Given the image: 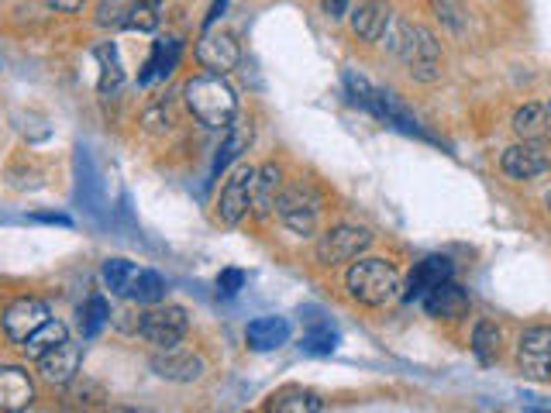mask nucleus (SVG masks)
<instances>
[{
    "instance_id": "nucleus-1",
    "label": "nucleus",
    "mask_w": 551,
    "mask_h": 413,
    "mask_svg": "<svg viewBox=\"0 0 551 413\" xmlns=\"http://www.w3.org/2000/svg\"><path fill=\"white\" fill-rule=\"evenodd\" d=\"M183 97L190 114L204 124V128L224 131L238 118V97L235 90L224 83V76H211V73L193 76V80H186Z\"/></svg>"
},
{
    "instance_id": "nucleus-2",
    "label": "nucleus",
    "mask_w": 551,
    "mask_h": 413,
    "mask_svg": "<svg viewBox=\"0 0 551 413\" xmlns=\"http://www.w3.org/2000/svg\"><path fill=\"white\" fill-rule=\"evenodd\" d=\"M345 286L352 293V300H359L362 307H386L397 296H403L400 272L393 262L386 259H362L348 269Z\"/></svg>"
},
{
    "instance_id": "nucleus-3",
    "label": "nucleus",
    "mask_w": 551,
    "mask_h": 413,
    "mask_svg": "<svg viewBox=\"0 0 551 413\" xmlns=\"http://www.w3.org/2000/svg\"><path fill=\"white\" fill-rule=\"evenodd\" d=\"M397 56L407 62L410 76L421 83H434L441 80V66H445V56H441V45L438 38L431 35L424 25H400V35L393 42Z\"/></svg>"
},
{
    "instance_id": "nucleus-4",
    "label": "nucleus",
    "mask_w": 551,
    "mask_h": 413,
    "mask_svg": "<svg viewBox=\"0 0 551 413\" xmlns=\"http://www.w3.org/2000/svg\"><path fill=\"white\" fill-rule=\"evenodd\" d=\"M186 331H190V314L183 307H173V303H166V307L159 303V307L145 310L142 321H138V334L159 352H173L186 338Z\"/></svg>"
},
{
    "instance_id": "nucleus-5",
    "label": "nucleus",
    "mask_w": 551,
    "mask_h": 413,
    "mask_svg": "<svg viewBox=\"0 0 551 413\" xmlns=\"http://www.w3.org/2000/svg\"><path fill=\"white\" fill-rule=\"evenodd\" d=\"M369 245H372V235L366 228H359V224H335V228L317 238L314 255L321 266H345V262L359 259Z\"/></svg>"
},
{
    "instance_id": "nucleus-6",
    "label": "nucleus",
    "mask_w": 551,
    "mask_h": 413,
    "mask_svg": "<svg viewBox=\"0 0 551 413\" xmlns=\"http://www.w3.org/2000/svg\"><path fill=\"white\" fill-rule=\"evenodd\" d=\"M255 173L252 166H238L228 176V183L221 186V197H217V221L224 228H238L252 210V193H255Z\"/></svg>"
},
{
    "instance_id": "nucleus-7",
    "label": "nucleus",
    "mask_w": 551,
    "mask_h": 413,
    "mask_svg": "<svg viewBox=\"0 0 551 413\" xmlns=\"http://www.w3.org/2000/svg\"><path fill=\"white\" fill-rule=\"evenodd\" d=\"M517 369L524 379L534 383H548L551 379V327L531 324L524 327L521 341H517Z\"/></svg>"
},
{
    "instance_id": "nucleus-8",
    "label": "nucleus",
    "mask_w": 551,
    "mask_h": 413,
    "mask_svg": "<svg viewBox=\"0 0 551 413\" xmlns=\"http://www.w3.org/2000/svg\"><path fill=\"white\" fill-rule=\"evenodd\" d=\"M276 214L293 235H314L317 231V221H321V197H317L310 186H290L283 190L276 204Z\"/></svg>"
},
{
    "instance_id": "nucleus-9",
    "label": "nucleus",
    "mask_w": 551,
    "mask_h": 413,
    "mask_svg": "<svg viewBox=\"0 0 551 413\" xmlns=\"http://www.w3.org/2000/svg\"><path fill=\"white\" fill-rule=\"evenodd\" d=\"M197 62L211 76H228L242 62V45L231 31H204L197 42Z\"/></svg>"
},
{
    "instance_id": "nucleus-10",
    "label": "nucleus",
    "mask_w": 551,
    "mask_h": 413,
    "mask_svg": "<svg viewBox=\"0 0 551 413\" xmlns=\"http://www.w3.org/2000/svg\"><path fill=\"white\" fill-rule=\"evenodd\" d=\"M45 321H52L49 303L38 300V296H18V300L4 310V334L11 341H18V345H25Z\"/></svg>"
},
{
    "instance_id": "nucleus-11",
    "label": "nucleus",
    "mask_w": 551,
    "mask_h": 413,
    "mask_svg": "<svg viewBox=\"0 0 551 413\" xmlns=\"http://www.w3.org/2000/svg\"><path fill=\"white\" fill-rule=\"evenodd\" d=\"M500 169H503V176L514 179V183H531V179L545 176L551 169V155L541 148V142L510 145L500 159Z\"/></svg>"
},
{
    "instance_id": "nucleus-12",
    "label": "nucleus",
    "mask_w": 551,
    "mask_h": 413,
    "mask_svg": "<svg viewBox=\"0 0 551 413\" xmlns=\"http://www.w3.org/2000/svg\"><path fill=\"white\" fill-rule=\"evenodd\" d=\"M448 279H455V266L452 259H445V255H428V259H421L414 269H410L407 276V290H403V300H424L434 286L448 283Z\"/></svg>"
},
{
    "instance_id": "nucleus-13",
    "label": "nucleus",
    "mask_w": 551,
    "mask_h": 413,
    "mask_svg": "<svg viewBox=\"0 0 551 413\" xmlns=\"http://www.w3.org/2000/svg\"><path fill=\"white\" fill-rule=\"evenodd\" d=\"M80 362H83V348L76 341H62L59 348H52L49 355L38 358V372H42L45 383L52 386H69L80 372Z\"/></svg>"
},
{
    "instance_id": "nucleus-14",
    "label": "nucleus",
    "mask_w": 551,
    "mask_h": 413,
    "mask_svg": "<svg viewBox=\"0 0 551 413\" xmlns=\"http://www.w3.org/2000/svg\"><path fill=\"white\" fill-rule=\"evenodd\" d=\"M35 403V383L21 365L0 369V413H25Z\"/></svg>"
},
{
    "instance_id": "nucleus-15",
    "label": "nucleus",
    "mask_w": 551,
    "mask_h": 413,
    "mask_svg": "<svg viewBox=\"0 0 551 413\" xmlns=\"http://www.w3.org/2000/svg\"><path fill=\"white\" fill-rule=\"evenodd\" d=\"M421 303L438 321H459V317H465V310H469V293H465L455 279H448V283L434 286Z\"/></svg>"
},
{
    "instance_id": "nucleus-16",
    "label": "nucleus",
    "mask_w": 551,
    "mask_h": 413,
    "mask_svg": "<svg viewBox=\"0 0 551 413\" xmlns=\"http://www.w3.org/2000/svg\"><path fill=\"white\" fill-rule=\"evenodd\" d=\"M390 18H393V7L390 0H362L359 11L352 14V31L355 38L362 42H379L390 28Z\"/></svg>"
},
{
    "instance_id": "nucleus-17",
    "label": "nucleus",
    "mask_w": 551,
    "mask_h": 413,
    "mask_svg": "<svg viewBox=\"0 0 551 413\" xmlns=\"http://www.w3.org/2000/svg\"><path fill=\"white\" fill-rule=\"evenodd\" d=\"M279 197H283V169L276 162H266V166L255 173V193H252V214L259 221H266L276 210Z\"/></svg>"
},
{
    "instance_id": "nucleus-18",
    "label": "nucleus",
    "mask_w": 551,
    "mask_h": 413,
    "mask_svg": "<svg viewBox=\"0 0 551 413\" xmlns=\"http://www.w3.org/2000/svg\"><path fill=\"white\" fill-rule=\"evenodd\" d=\"M293 327L286 317H255L245 331V341L252 352H273V348H283L290 341Z\"/></svg>"
},
{
    "instance_id": "nucleus-19",
    "label": "nucleus",
    "mask_w": 551,
    "mask_h": 413,
    "mask_svg": "<svg viewBox=\"0 0 551 413\" xmlns=\"http://www.w3.org/2000/svg\"><path fill=\"white\" fill-rule=\"evenodd\" d=\"M152 369H155V376L169 379V383H193V379L204 376V358L176 352L173 348V352H166V355H155Z\"/></svg>"
},
{
    "instance_id": "nucleus-20",
    "label": "nucleus",
    "mask_w": 551,
    "mask_h": 413,
    "mask_svg": "<svg viewBox=\"0 0 551 413\" xmlns=\"http://www.w3.org/2000/svg\"><path fill=\"white\" fill-rule=\"evenodd\" d=\"M321 407L324 403H321V396H317L314 389L286 386L266 403V413H321Z\"/></svg>"
},
{
    "instance_id": "nucleus-21",
    "label": "nucleus",
    "mask_w": 551,
    "mask_h": 413,
    "mask_svg": "<svg viewBox=\"0 0 551 413\" xmlns=\"http://www.w3.org/2000/svg\"><path fill=\"white\" fill-rule=\"evenodd\" d=\"M180 62V38H162L152 45V56L145 62V73L138 76V83H149L155 76H169Z\"/></svg>"
},
{
    "instance_id": "nucleus-22",
    "label": "nucleus",
    "mask_w": 551,
    "mask_h": 413,
    "mask_svg": "<svg viewBox=\"0 0 551 413\" xmlns=\"http://www.w3.org/2000/svg\"><path fill=\"white\" fill-rule=\"evenodd\" d=\"M514 131L524 138V142H545L548 131H551V114L548 107L538 104H527L514 114Z\"/></svg>"
},
{
    "instance_id": "nucleus-23",
    "label": "nucleus",
    "mask_w": 551,
    "mask_h": 413,
    "mask_svg": "<svg viewBox=\"0 0 551 413\" xmlns=\"http://www.w3.org/2000/svg\"><path fill=\"white\" fill-rule=\"evenodd\" d=\"M248 145H252V128L248 124H231V128H224V142L217 148V159H214V173L221 176L224 169L231 166V162L238 159L242 152H248Z\"/></svg>"
},
{
    "instance_id": "nucleus-24",
    "label": "nucleus",
    "mask_w": 551,
    "mask_h": 413,
    "mask_svg": "<svg viewBox=\"0 0 551 413\" xmlns=\"http://www.w3.org/2000/svg\"><path fill=\"white\" fill-rule=\"evenodd\" d=\"M62 341H69L66 324H62V321H45V324L38 327V331L25 341V345H21V352H25L28 358H35V362H38V358L49 355L52 348H59Z\"/></svg>"
},
{
    "instance_id": "nucleus-25",
    "label": "nucleus",
    "mask_w": 551,
    "mask_h": 413,
    "mask_svg": "<svg viewBox=\"0 0 551 413\" xmlns=\"http://www.w3.org/2000/svg\"><path fill=\"white\" fill-rule=\"evenodd\" d=\"M472 352H476V358H479L483 365L500 362V352H503V334H500V327H496L493 321H479L476 331H472Z\"/></svg>"
},
{
    "instance_id": "nucleus-26",
    "label": "nucleus",
    "mask_w": 551,
    "mask_h": 413,
    "mask_svg": "<svg viewBox=\"0 0 551 413\" xmlns=\"http://www.w3.org/2000/svg\"><path fill=\"white\" fill-rule=\"evenodd\" d=\"M166 279L159 276V272H138V279H135V286H131V300L135 303H142V307H159L162 300H166Z\"/></svg>"
},
{
    "instance_id": "nucleus-27",
    "label": "nucleus",
    "mask_w": 551,
    "mask_h": 413,
    "mask_svg": "<svg viewBox=\"0 0 551 413\" xmlns=\"http://www.w3.org/2000/svg\"><path fill=\"white\" fill-rule=\"evenodd\" d=\"M135 279H138L135 262H128V259H107L104 262V283H107V290L111 293L128 296L131 286H135Z\"/></svg>"
},
{
    "instance_id": "nucleus-28",
    "label": "nucleus",
    "mask_w": 551,
    "mask_h": 413,
    "mask_svg": "<svg viewBox=\"0 0 551 413\" xmlns=\"http://www.w3.org/2000/svg\"><path fill=\"white\" fill-rule=\"evenodd\" d=\"M111 321V307L100 293H93L87 303L80 307V327H83V338H97L100 331Z\"/></svg>"
},
{
    "instance_id": "nucleus-29",
    "label": "nucleus",
    "mask_w": 551,
    "mask_h": 413,
    "mask_svg": "<svg viewBox=\"0 0 551 413\" xmlns=\"http://www.w3.org/2000/svg\"><path fill=\"white\" fill-rule=\"evenodd\" d=\"M97 59H100V93H118L121 83H124V73H121V62H118V49L111 42L97 45Z\"/></svg>"
},
{
    "instance_id": "nucleus-30",
    "label": "nucleus",
    "mask_w": 551,
    "mask_h": 413,
    "mask_svg": "<svg viewBox=\"0 0 551 413\" xmlns=\"http://www.w3.org/2000/svg\"><path fill=\"white\" fill-rule=\"evenodd\" d=\"M162 21V0H138L128 14V31H155Z\"/></svg>"
},
{
    "instance_id": "nucleus-31",
    "label": "nucleus",
    "mask_w": 551,
    "mask_h": 413,
    "mask_svg": "<svg viewBox=\"0 0 551 413\" xmlns=\"http://www.w3.org/2000/svg\"><path fill=\"white\" fill-rule=\"evenodd\" d=\"M304 348L314 355H331L338 348V334L331 331V324L324 321H310L307 334H304Z\"/></svg>"
},
{
    "instance_id": "nucleus-32",
    "label": "nucleus",
    "mask_w": 551,
    "mask_h": 413,
    "mask_svg": "<svg viewBox=\"0 0 551 413\" xmlns=\"http://www.w3.org/2000/svg\"><path fill=\"white\" fill-rule=\"evenodd\" d=\"M135 4L138 0H100L97 4V25L100 28H124Z\"/></svg>"
},
{
    "instance_id": "nucleus-33",
    "label": "nucleus",
    "mask_w": 551,
    "mask_h": 413,
    "mask_svg": "<svg viewBox=\"0 0 551 413\" xmlns=\"http://www.w3.org/2000/svg\"><path fill=\"white\" fill-rule=\"evenodd\" d=\"M431 7L438 11V18L445 21L448 28L462 31V7H459V0H431Z\"/></svg>"
},
{
    "instance_id": "nucleus-34",
    "label": "nucleus",
    "mask_w": 551,
    "mask_h": 413,
    "mask_svg": "<svg viewBox=\"0 0 551 413\" xmlns=\"http://www.w3.org/2000/svg\"><path fill=\"white\" fill-rule=\"evenodd\" d=\"M242 286H245L242 269H224L221 276H217V296H238Z\"/></svg>"
},
{
    "instance_id": "nucleus-35",
    "label": "nucleus",
    "mask_w": 551,
    "mask_h": 413,
    "mask_svg": "<svg viewBox=\"0 0 551 413\" xmlns=\"http://www.w3.org/2000/svg\"><path fill=\"white\" fill-rule=\"evenodd\" d=\"M348 7H352V0H324V14H328L331 21L345 18V14H348Z\"/></svg>"
},
{
    "instance_id": "nucleus-36",
    "label": "nucleus",
    "mask_w": 551,
    "mask_h": 413,
    "mask_svg": "<svg viewBox=\"0 0 551 413\" xmlns=\"http://www.w3.org/2000/svg\"><path fill=\"white\" fill-rule=\"evenodd\" d=\"M83 4H87V0H45V7H52V11H62V14L83 11Z\"/></svg>"
},
{
    "instance_id": "nucleus-37",
    "label": "nucleus",
    "mask_w": 551,
    "mask_h": 413,
    "mask_svg": "<svg viewBox=\"0 0 551 413\" xmlns=\"http://www.w3.org/2000/svg\"><path fill=\"white\" fill-rule=\"evenodd\" d=\"M224 7H228V0H214V7H211V14H207V31H211V25L217 18L224 14Z\"/></svg>"
},
{
    "instance_id": "nucleus-38",
    "label": "nucleus",
    "mask_w": 551,
    "mask_h": 413,
    "mask_svg": "<svg viewBox=\"0 0 551 413\" xmlns=\"http://www.w3.org/2000/svg\"><path fill=\"white\" fill-rule=\"evenodd\" d=\"M111 413H142V410H131V407H118V410H111Z\"/></svg>"
},
{
    "instance_id": "nucleus-39",
    "label": "nucleus",
    "mask_w": 551,
    "mask_h": 413,
    "mask_svg": "<svg viewBox=\"0 0 551 413\" xmlns=\"http://www.w3.org/2000/svg\"><path fill=\"white\" fill-rule=\"evenodd\" d=\"M545 204H548V214H551V193H548V197H545Z\"/></svg>"
},
{
    "instance_id": "nucleus-40",
    "label": "nucleus",
    "mask_w": 551,
    "mask_h": 413,
    "mask_svg": "<svg viewBox=\"0 0 551 413\" xmlns=\"http://www.w3.org/2000/svg\"><path fill=\"white\" fill-rule=\"evenodd\" d=\"M548 114H551V104H548Z\"/></svg>"
}]
</instances>
